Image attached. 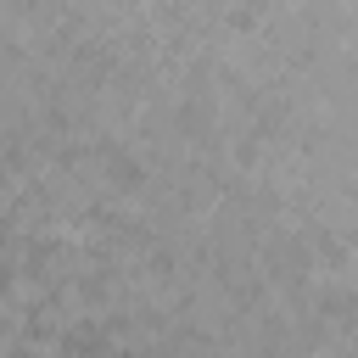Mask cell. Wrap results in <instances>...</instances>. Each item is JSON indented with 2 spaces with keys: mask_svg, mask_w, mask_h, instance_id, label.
Here are the masks:
<instances>
[{
  "mask_svg": "<svg viewBox=\"0 0 358 358\" xmlns=\"http://www.w3.org/2000/svg\"><path fill=\"white\" fill-rule=\"evenodd\" d=\"M0 336H6V319H0Z\"/></svg>",
  "mask_w": 358,
  "mask_h": 358,
  "instance_id": "5",
  "label": "cell"
},
{
  "mask_svg": "<svg viewBox=\"0 0 358 358\" xmlns=\"http://www.w3.org/2000/svg\"><path fill=\"white\" fill-rule=\"evenodd\" d=\"M6 358H39V347H28V341H11V352Z\"/></svg>",
  "mask_w": 358,
  "mask_h": 358,
  "instance_id": "4",
  "label": "cell"
},
{
  "mask_svg": "<svg viewBox=\"0 0 358 358\" xmlns=\"http://www.w3.org/2000/svg\"><path fill=\"white\" fill-rule=\"evenodd\" d=\"M56 352H62V358H112V336H106L101 324L78 319V324H67V330L56 336Z\"/></svg>",
  "mask_w": 358,
  "mask_h": 358,
  "instance_id": "1",
  "label": "cell"
},
{
  "mask_svg": "<svg viewBox=\"0 0 358 358\" xmlns=\"http://www.w3.org/2000/svg\"><path fill=\"white\" fill-rule=\"evenodd\" d=\"M11 291H17V274H11V263L0 257V296H11Z\"/></svg>",
  "mask_w": 358,
  "mask_h": 358,
  "instance_id": "3",
  "label": "cell"
},
{
  "mask_svg": "<svg viewBox=\"0 0 358 358\" xmlns=\"http://www.w3.org/2000/svg\"><path fill=\"white\" fill-rule=\"evenodd\" d=\"M140 179H145V168H140V162H129V157H117V162H112V185H117V190H140Z\"/></svg>",
  "mask_w": 358,
  "mask_h": 358,
  "instance_id": "2",
  "label": "cell"
}]
</instances>
